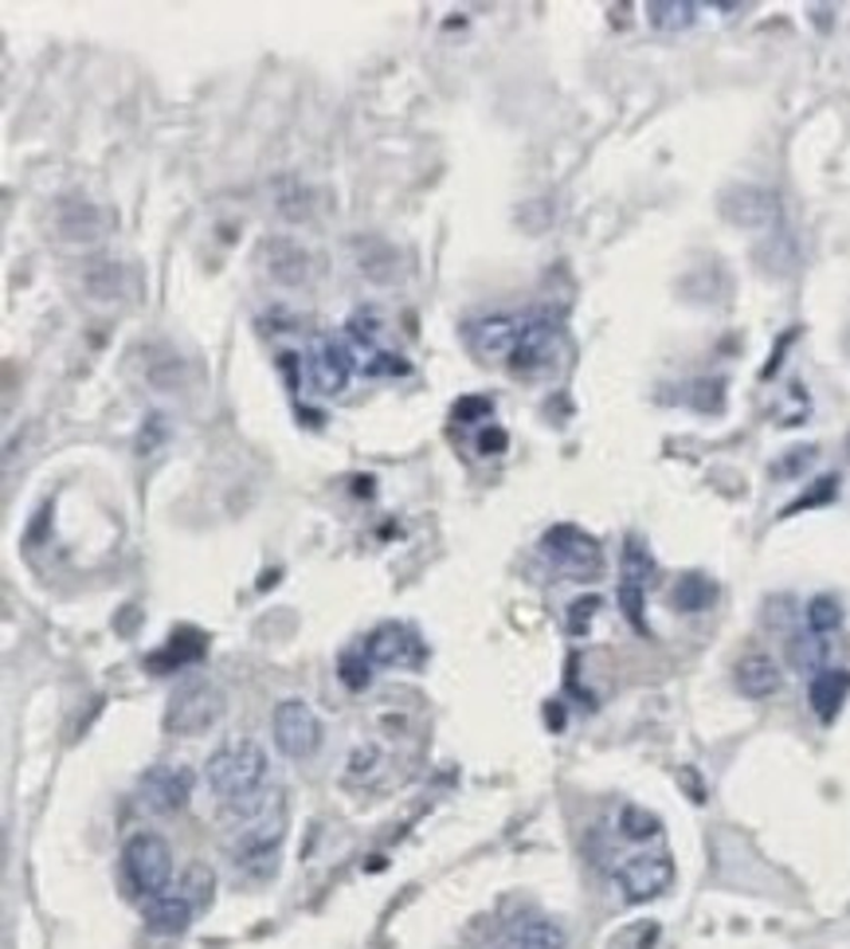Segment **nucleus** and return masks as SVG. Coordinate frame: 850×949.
<instances>
[{"label": "nucleus", "mask_w": 850, "mask_h": 949, "mask_svg": "<svg viewBox=\"0 0 850 949\" xmlns=\"http://www.w3.org/2000/svg\"><path fill=\"white\" fill-rule=\"evenodd\" d=\"M502 949H564V930L549 918H521L510 926Z\"/></svg>", "instance_id": "nucleus-17"}, {"label": "nucleus", "mask_w": 850, "mask_h": 949, "mask_svg": "<svg viewBox=\"0 0 850 949\" xmlns=\"http://www.w3.org/2000/svg\"><path fill=\"white\" fill-rule=\"evenodd\" d=\"M557 353H561V326L546 314H529L526 330L506 361L518 377H541L557 366Z\"/></svg>", "instance_id": "nucleus-4"}, {"label": "nucleus", "mask_w": 850, "mask_h": 949, "mask_svg": "<svg viewBox=\"0 0 850 949\" xmlns=\"http://www.w3.org/2000/svg\"><path fill=\"white\" fill-rule=\"evenodd\" d=\"M737 687H741L744 699H768V695L780 691V667L764 651H752L737 663Z\"/></svg>", "instance_id": "nucleus-13"}, {"label": "nucleus", "mask_w": 850, "mask_h": 949, "mask_svg": "<svg viewBox=\"0 0 850 949\" xmlns=\"http://www.w3.org/2000/svg\"><path fill=\"white\" fill-rule=\"evenodd\" d=\"M596 612H600V597H580V600H572V612H569V628H572V636L584 632V628L592 625Z\"/></svg>", "instance_id": "nucleus-29"}, {"label": "nucleus", "mask_w": 850, "mask_h": 949, "mask_svg": "<svg viewBox=\"0 0 850 949\" xmlns=\"http://www.w3.org/2000/svg\"><path fill=\"white\" fill-rule=\"evenodd\" d=\"M490 409H494V404H490V397H462L459 404H454V417H459V420H474V412H487V417H490Z\"/></svg>", "instance_id": "nucleus-32"}, {"label": "nucleus", "mask_w": 850, "mask_h": 949, "mask_svg": "<svg viewBox=\"0 0 850 949\" xmlns=\"http://www.w3.org/2000/svg\"><path fill=\"white\" fill-rule=\"evenodd\" d=\"M502 448H506V432H502V428H487V432L479 436V451H482V456H498Z\"/></svg>", "instance_id": "nucleus-33"}, {"label": "nucleus", "mask_w": 850, "mask_h": 949, "mask_svg": "<svg viewBox=\"0 0 850 949\" xmlns=\"http://www.w3.org/2000/svg\"><path fill=\"white\" fill-rule=\"evenodd\" d=\"M659 832H662V825H659L654 812H647V808H639V805L620 808V836L623 840L643 843V840H654Z\"/></svg>", "instance_id": "nucleus-23"}, {"label": "nucleus", "mask_w": 850, "mask_h": 949, "mask_svg": "<svg viewBox=\"0 0 850 949\" xmlns=\"http://www.w3.org/2000/svg\"><path fill=\"white\" fill-rule=\"evenodd\" d=\"M834 487H839V479H834V474H823V479H819L816 491H808L800 502H792V507H788V510H803V507H816V502H827V499H831V495H834Z\"/></svg>", "instance_id": "nucleus-31"}, {"label": "nucleus", "mask_w": 850, "mask_h": 949, "mask_svg": "<svg viewBox=\"0 0 850 949\" xmlns=\"http://www.w3.org/2000/svg\"><path fill=\"white\" fill-rule=\"evenodd\" d=\"M686 404L698 412H721L726 409V381L721 377H706V381H693L686 392Z\"/></svg>", "instance_id": "nucleus-24"}, {"label": "nucleus", "mask_w": 850, "mask_h": 949, "mask_svg": "<svg viewBox=\"0 0 850 949\" xmlns=\"http://www.w3.org/2000/svg\"><path fill=\"white\" fill-rule=\"evenodd\" d=\"M138 797L149 812H161V817H173L189 805L192 797V769L184 766H149L138 781Z\"/></svg>", "instance_id": "nucleus-8"}, {"label": "nucleus", "mask_w": 850, "mask_h": 949, "mask_svg": "<svg viewBox=\"0 0 850 949\" xmlns=\"http://www.w3.org/2000/svg\"><path fill=\"white\" fill-rule=\"evenodd\" d=\"M670 600H674V608H682V612H706V608L718 600V585L706 573H686V577H678Z\"/></svg>", "instance_id": "nucleus-19"}, {"label": "nucleus", "mask_w": 850, "mask_h": 949, "mask_svg": "<svg viewBox=\"0 0 850 949\" xmlns=\"http://www.w3.org/2000/svg\"><path fill=\"white\" fill-rule=\"evenodd\" d=\"M811 459H816V448H796L792 456H784L780 459L777 467H772V471L780 474V479H788V474H796V471H803V467L811 463Z\"/></svg>", "instance_id": "nucleus-30"}, {"label": "nucleus", "mask_w": 850, "mask_h": 949, "mask_svg": "<svg viewBox=\"0 0 850 949\" xmlns=\"http://www.w3.org/2000/svg\"><path fill=\"white\" fill-rule=\"evenodd\" d=\"M541 550H546V558L553 561L564 577H580V581H584V577H596L603 566L600 541H596L592 533L580 530V526H553V530H546Z\"/></svg>", "instance_id": "nucleus-3"}, {"label": "nucleus", "mask_w": 850, "mask_h": 949, "mask_svg": "<svg viewBox=\"0 0 850 949\" xmlns=\"http://www.w3.org/2000/svg\"><path fill=\"white\" fill-rule=\"evenodd\" d=\"M847 695H850V671H839V667L819 671L808 687L811 710H816L823 722H834V715L842 710V699H847Z\"/></svg>", "instance_id": "nucleus-15"}, {"label": "nucleus", "mask_w": 850, "mask_h": 949, "mask_svg": "<svg viewBox=\"0 0 850 949\" xmlns=\"http://www.w3.org/2000/svg\"><path fill=\"white\" fill-rule=\"evenodd\" d=\"M126 879L149 899L169 895V883H173V851H169V843L153 832L133 836L126 843Z\"/></svg>", "instance_id": "nucleus-2"}, {"label": "nucleus", "mask_w": 850, "mask_h": 949, "mask_svg": "<svg viewBox=\"0 0 850 949\" xmlns=\"http://www.w3.org/2000/svg\"><path fill=\"white\" fill-rule=\"evenodd\" d=\"M529 314H487L474 318L467 326V342L479 358H510L513 346H518L521 330H526Z\"/></svg>", "instance_id": "nucleus-12"}, {"label": "nucleus", "mask_w": 850, "mask_h": 949, "mask_svg": "<svg viewBox=\"0 0 850 949\" xmlns=\"http://www.w3.org/2000/svg\"><path fill=\"white\" fill-rule=\"evenodd\" d=\"M364 656L372 667H420L423 663V643L412 628L404 625H380L377 632L364 640Z\"/></svg>", "instance_id": "nucleus-11"}, {"label": "nucleus", "mask_w": 850, "mask_h": 949, "mask_svg": "<svg viewBox=\"0 0 850 949\" xmlns=\"http://www.w3.org/2000/svg\"><path fill=\"white\" fill-rule=\"evenodd\" d=\"M616 883H620V891L628 902H647L674 883V859H670L667 851H643V856H631L616 867Z\"/></svg>", "instance_id": "nucleus-6"}, {"label": "nucleus", "mask_w": 850, "mask_h": 949, "mask_svg": "<svg viewBox=\"0 0 850 949\" xmlns=\"http://www.w3.org/2000/svg\"><path fill=\"white\" fill-rule=\"evenodd\" d=\"M192 922V899L184 891H169V895H158V899H149L146 907V926L153 933H181L189 930Z\"/></svg>", "instance_id": "nucleus-16"}, {"label": "nucleus", "mask_w": 850, "mask_h": 949, "mask_svg": "<svg viewBox=\"0 0 850 949\" xmlns=\"http://www.w3.org/2000/svg\"><path fill=\"white\" fill-rule=\"evenodd\" d=\"M788 656H792V663L800 667V671H816V675H819V667H823V659H827L823 636H816V632L808 628V636H796V640H792Z\"/></svg>", "instance_id": "nucleus-25"}, {"label": "nucleus", "mask_w": 850, "mask_h": 949, "mask_svg": "<svg viewBox=\"0 0 850 949\" xmlns=\"http://www.w3.org/2000/svg\"><path fill=\"white\" fill-rule=\"evenodd\" d=\"M842 625V605L834 597H816L808 605V628L816 636H827Z\"/></svg>", "instance_id": "nucleus-26"}, {"label": "nucleus", "mask_w": 850, "mask_h": 949, "mask_svg": "<svg viewBox=\"0 0 850 949\" xmlns=\"http://www.w3.org/2000/svg\"><path fill=\"white\" fill-rule=\"evenodd\" d=\"M208 785L231 820H248L274 792V785L267 781L263 746L251 738H231L208 758Z\"/></svg>", "instance_id": "nucleus-1"}, {"label": "nucleus", "mask_w": 850, "mask_h": 949, "mask_svg": "<svg viewBox=\"0 0 850 949\" xmlns=\"http://www.w3.org/2000/svg\"><path fill=\"white\" fill-rule=\"evenodd\" d=\"M372 766H377V750H372V746H369V750H357V753H353V773H361V769H372Z\"/></svg>", "instance_id": "nucleus-34"}, {"label": "nucleus", "mask_w": 850, "mask_h": 949, "mask_svg": "<svg viewBox=\"0 0 850 949\" xmlns=\"http://www.w3.org/2000/svg\"><path fill=\"white\" fill-rule=\"evenodd\" d=\"M306 358H310V381L318 392H341L357 369L353 346L346 338H333V333H318Z\"/></svg>", "instance_id": "nucleus-9"}, {"label": "nucleus", "mask_w": 850, "mask_h": 949, "mask_svg": "<svg viewBox=\"0 0 850 949\" xmlns=\"http://www.w3.org/2000/svg\"><path fill=\"white\" fill-rule=\"evenodd\" d=\"M263 256H267V271H271L274 283L298 287V283H306V276H310V256H306L298 243L267 240L263 243Z\"/></svg>", "instance_id": "nucleus-14"}, {"label": "nucleus", "mask_w": 850, "mask_h": 949, "mask_svg": "<svg viewBox=\"0 0 850 949\" xmlns=\"http://www.w3.org/2000/svg\"><path fill=\"white\" fill-rule=\"evenodd\" d=\"M223 718V695L212 683H189L173 695L166 710V726L173 733H204Z\"/></svg>", "instance_id": "nucleus-5"}, {"label": "nucleus", "mask_w": 850, "mask_h": 949, "mask_svg": "<svg viewBox=\"0 0 850 949\" xmlns=\"http://www.w3.org/2000/svg\"><path fill=\"white\" fill-rule=\"evenodd\" d=\"M693 17H698V4H690V0H651L647 4V20L659 32H686Z\"/></svg>", "instance_id": "nucleus-21"}, {"label": "nucleus", "mask_w": 850, "mask_h": 949, "mask_svg": "<svg viewBox=\"0 0 850 949\" xmlns=\"http://www.w3.org/2000/svg\"><path fill=\"white\" fill-rule=\"evenodd\" d=\"M204 648H208V640L197 632V628H181V632H173V640H169L166 651H158V656L149 659V667H153V671H169L166 663H173V667L189 663V659L204 656Z\"/></svg>", "instance_id": "nucleus-20"}, {"label": "nucleus", "mask_w": 850, "mask_h": 949, "mask_svg": "<svg viewBox=\"0 0 850 949\" xmlns=\"http://www.w3.org/2000/svg\"><path fill=\"white\" fill-rule=\"evenodd\" d=\"M651 573H654V558L647 553L643 541L639 538L623 541V581L620 585H639V589H647Z\"/></svg>", "instance_id": "nucleus-22"}, {"label": "nucleus", "mask_w": 850, "mask_h": 949, "mask_svg": "<svg viewBox=\"0 0 850 949\" xmlns=\"http://www.w3.org/2000/svg\"><path fill=\"white\" fill-rule=\"evenodd\" d=\"M274 741L287 758H310L322 746V722L302 699H282L274 707Z\"/></svg>", "instance_id": "nucleus-7"}, {"label": "nucleus", "mask_w": 850, "mask_h": 949, "mask_svg": "<svg viewBox=\"0 0 850 949\" xmlns=\"http://www.w3.org/2000/svg\"><path fill=\"white\" fill-rule=\"evenodd\" d=\"M341 679H346V687L361 691V687L369 683V656H364V651H346V656H341Z\"/></svg>", "instance_id": "nucleus-28"}, {"label": "nucleus", "mask_w": 850, "mask_h": 949, "mask_svg": "<svg viewBox=\"0 0 850 949\" xmlns=\"http://www.w3.org/2000/svg\"><path fill=\"white\" fill-rule=\"evenodd\" d=\"M620 608H623V617L631 620V628L636 632L647 636V617H643V589L639 585H620Z\"/></svg>", "instance_id": "nucleus-27"}, {"label": "nucleus", "mask_w": 850, "mask_h": 949, "mask_svg": "<svg viewBox=\"0 0 850 949\" xmlns=\"http://www.w3.org/2000/svg\"><path fill=\"white\" fill-rule=\"evenodd\" d=\"M721 217L737 228H772L780 220V200L760 184H737L721 197Z\"/></svg>", "instance_id": "nucleus-10"}, {"label": "nucleus", "mask_w": 850, "mask_h": 949, "mask_svg": "<svg viewBox=\"0 0 850 949\" xmlns=\"http://www.w3.org/2000/svg\"><path fill=\"white\" fill-rule=\"evenodd\" d=\"M59 232L67 240H94L102 232V212L87 200H67L59 209Z\"/></svg>", "instance_id": "nucleus-18"}]
</instances>
